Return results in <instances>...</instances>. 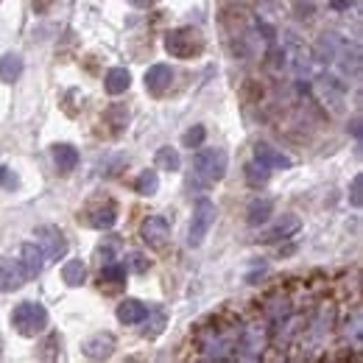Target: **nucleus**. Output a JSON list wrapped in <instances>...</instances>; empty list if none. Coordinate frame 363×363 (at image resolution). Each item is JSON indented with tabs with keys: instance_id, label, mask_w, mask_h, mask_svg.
I'll list each match as a JSON object with an SVG mask.
<instances>
[{
	"instance_id": "f257e3e1",
	"label": "nucleus",
	"mask_w": 363,
	"mask_h": 363,
	"mask_svg": "<svg viewBox=\"0 0 363 363\" xmlns=\"http://www.w3.org/2000/svg\"><path fill=\"white\" fill-rule=\"evenodd\" d=\"M244 327L240 325H224L221 318H213L210 325H201L196 333V349L198 358L207 360H232L237 358Z\"/></svg>"
},
{
	"instance_id": "f03ea898",
	"label": "nucleus",
	"mask_w": 363,
	"mask_h": 363,
	"mask_svg": "<svg viewBox=\"0 0 363 363\" xmlns=\"http://www.w3.org/2000/svg\"><path fill=\"white\" fill-rule=\"evenodd\" d=\"M226 163H229V156H226L224 148H201L193 156L190 185L193 187H210V185L221 182L224 174H226Z\"/></svg>"
},
{
	"instance_id": "7ed1b4c3",
	"label": "nucleus",
	"mask_w": 363,
	"mask_h": 363,
	"mask_svg": "<svg viewBox=\"0 0 363 363\" xmlns=\"http://www.w3.org/2000/svg\"><path fill=\"white\" fill-rule=\"evenodd\" d=\"M165 51L174 56V59H193V56H201L204 54V36L201 31L185 25V28H174L165 34Z\"/></svg>"
},
{
	"instance_id": "20e7f679",
	"label": "nucleus",
	"mask_w": 363,
	"mask_h": 363,
	"mask_svg": "<svg viewBox=\"0 0 363 363\" xmlns=\"http://www.w3.org/2000/svg\"><path fill=\"white\" fill-rule=\"evenodd\" d=\"M12 325H14V330L20 336L34 338V336H39V333L48 327V310L39 305V302H23L12 313Z\"/></svg>"
},
{
	"instance_id": "39448f33",
	"label": "nucleus",
	"mask_w": 363,
	"mask_h": 363,
	"mask_svg": "<svg viewBox=\"0 0 363 363\" xmlns=\"http://www.w3.org/2000/svg\"><path fill=\"white\" fill-rule=\"evenodd\" d=\"M213 224H215V204H213L210 198H201L198 204H196V210H193V221H190V232H187V244H190V246H201Z\"/></svg>"
},
{
	"instance_id": "423d86ee",
	"label": "nucleus",
	"mask_w": 363,
	"mask_h": 363,
	"mask_svg": "<svg viewBox=\"0 0 363 363\" xmlns=\"http://www.w3.org/2000/svg\"><path fill=\"white\" fill-rule=\"evenodd\" d=\"M140 237L148 249H165L168 240H171V221L165 215H148L140 224Z\"/></svg>"
},
{
	"instance_id": "0eeeda50",
	"label": "nucleus",
	"mask_w": 363,
	"mask_h": 363,
	"mask_svg": "<svg viewBox=\"0 0 363 363\" xmlns=\"http://www.w3.org/2000/svg\"><path fill=\"white\" fill-rule=\"evenodd\" d=\"M36 246L43 249L45 260L56 263V260H62L67 255V237H65V232L59 226H39L36 229Z\"/></svg>"
},
{
	"instance_id": "6e6552de",
	"label": "nucleus",
	"mask_w": 363,
	"mask_h": 363,
	"mask_svg": "<svg viewBox=\"0 0 363 363\" xmlns=\"http://www.w3.org/2000/svg\"><path fill=\"white\" fill-rule=\"evenodd\" d=\"M115 221H117V204L112 198H101L84 210V224H90L93 229H112Z\"/></svg>"
},
{
	"instance_id": "1a4fd4ad",
	"label": "nucleus",
	"mask_w": 363,
	"mask_h": 363,
	"mask_svg": "<svg viewBox=\"0 0 363 363\" xmlns=\"http://www.w3.org/2000/svg\"><path fill=\"white\" fill-rule=\"evenodd\" d=\"M25 268L20 263V257H0V291L9 294L17 291L23 282H25Z\"/></svg>"
},
{
	"instance_id": "9d476101",
	"label": "nucleus",
	"mask_w": 363,
	"mask_h": 363,
	"mask_svg": "<svg viewBox=\"0 0 363 363\" xmlns=\"http://www.w3.org/2000/svg\"><path fill=\"white\" fill-rule=\"evenodd\" d=\"M171 84H174V70L168 65L148 67V73H145V90L151 95H165L171 90Z\"/></svg>"
},
{
	"instance_id": "9b49d317",
	"label": "nucleus",
	"mask_w": 363,
	"mask_h": 363,
	"mask_svg": "<svg viewBox=\"0 0 363 363\" xmlns=\"http://www.w3.org/2000/svg\"><path fill=\"white\" fill-rule=\"evenodd\" d=\"M84 355L87 358H93V360H104V358H109L112 355V349H115V336L112 333H95V336H90L87 341H84Z\"/></svg>"
},
{
	"instance_id": "f8f14e48",
	"label": "nucleus",
	"mask_w": 363,
	"mask_h": 363,
	"mask_svg": "<svg viewBox=\"0 0 363 363\" xmlns=\"http://www.w3.org/2000/svg\"><path fill=\"white\" fill-rule=\"evenodd\" d=\"M20 263H23V268H25V277L34 279V277L43 274L45 255H43V249H39L36 244H23V249H20Z\"/></svg>"
},
{
	"instance_id": "ddd939ff",
	"label": "nucleus",
	"mask_w": 363,
	"mask_h": 363,
	"mask_svg": "<svg viewBox=\"0 0 363 363\" xmlns=\"http://www.w3.org/2000/svg\"><path fill=\"white\" fill-rule=\"evenodd\" d=\"M117 318L124 325H140L148 318V305H143L140 299H124L117 305Z\"/></svg>"
},
{
	"instance_id": "4468645a",
	"label": "nucleus",
	"mask_w": 363,
	"mask_h": 363,
	"mask_svg": "<svg viewBox=\"0 0 363 363\" xmlns=\"http://www.w3.org/2000/svg\"><path fill=\"white\" fill-rule=\"evenodd\" d=\"M54 163H56V168H59V174H73L75 171V165H78V151L73 148V145H67V143H59V145H54Z\"/></svg>"
},
{
	"instance_id": "2eb2a0df",
	"label": "nucleus",
	"mask_w": 363,
	"mask_h": 363,
	"mask_svg": "<svg viewBox=\"0 0 363 363\" xmlns=\"http://www.w3.org/2000/svg\"><path fill=\"white\" fill-rule=\"evenodd\" d=\"M129 84H132V75H129V70H126V67H112V70L106 73V78H104V87H106V93H109V95H120V93H126V90H129Z\"/></svg>"
},
{
	"instance_id": "dca6fc26",
	"label": "nucleus",
	"mask_w": 363,
	"mask_h": 363,
	"mask_svg": "<svg viewBox=\"0 0 363 363\" xmlns=\"http://www.w3.org/2000/svg\"><path fill=\"white\" fill-rule=\"evenodd\" d=\"M302 226V221L296 218V215H285V218H282V221H277L266 235H263V240H266V244H271V240H282V237H291L296 229Z\"/></svg>"
},
{
	"instance_id": "f3484780",
	"label": "nucleus",
	"mask_w": 363,
	"mask_h": 363,
	"mask_svg": "<svg viewBox=\"0 0 363 363\" xmlns=\"http://www.w3.org/2000/svg\"><path fill=\"white\" fill-rule=\"evenodd\" d=\"M20 75H23V56H17V54H6L3 59H0V82L14 84Z\"/></svg>"
},
{
	"instance_id": "a211bd4d",
	"label": "nucleus",
	"mask_w": 363,
	"mask_h": 363,
	"mask_svg": "<svg viewBox=\"0 0 363 363\" xmlns=\"http://www.w3.org/2000/svg\"><path fill=\"white\" fill-rule=\"evenodd\" d=\"M255 156L260 159V163H266L268 168H291V165H294L285 154H279V151L271 148V145H257V148H255Z\"/></svg>"
},
{
	"instance_id": "6ab92c4d",
	"label": "nucleus",
	"mask_w": 363,
	"mask_h": 363,
	"mask_svg": "<svg viewBox=\"0 0 363 363\" xmlns=\"http://www.w3.org/2000/svg\"><path fill=\"white\" fill-rule=\"evenodd\" d=\"M84 277H87V266L82 263V260H67L65 263V268H62V279L67 282V285H82L84 282Z\"/></svg>"
},
{
	"instance_id": "aec40b11",
	"label": "nucleus",
	"mask_w": 363,
	"mask_h": 363,
	"mask_svg": "<svg viewBox=\"0 0 363 363\" xmlns=\"http://www.w3.org/2000/svg\"><path fill=\"white\" fill-rule=\"evenodd\" d=\"M101 282H106V285H112V288H120L126 282V266H120V263H106L104 268H101Z\"/></svg>"
},
{
	"instance_id": "412c9836",
	"label": "nucleus",
	"mask_w": 363,
	"mask_h": 363,
	"mask_svg": "<svg viewBox=\"0 0 363 363\" xmlns=\"http://www.w3.org/2000/svg\"><path fill=\"white\" fill-rule=\"evenodd\" d=\"M268 176H271V168H268L266 163H260L257 156H255L252 163L246 165V182H249L252 187H260V185H266V182H268Z\"/></svg>"
},
{
	"instance_id": "4be33fe9",
	"label": "nucleus",
	"mask_w": 363,
	"mask_h": 363,
	"mask_svg": "<svg viewBox=\"0 0 363 363\" xmlns=\"http://www.w3.org/2000/svg\"><path fill=\"white\" fill-rule=\"evenodd\" d=\"M182 165V159H179V151L171 148V145H163L156 151V168H163V171H179Z\"/></svg>"
},
{
	"instance_id": "5701e85b",
	"label": "nucleus",
	"mask_w": 363,
	"mask_h": 363,
	"mask_svg": "<svg viewBox=\"0 0 363 363\" xmlns=\"http://www.w3.org/2000/svg\"><path fill=\"white\" fill-rule=\"evenodd\" d=\"M271 210H274V204H271L268 198H257V201H252V204H249V224H252V226H260L263 221H268Z\"/></svg>"
},
{
	"instance_id": "b1692460",
	"label": "nucleus",
	"mask_w": 363,
	"mask_h": 363,
	"mask_svg": "<svg viewBox=\"0 0 363 363\" xmlns=\"http://www.w3.org/2000/svg\"><path fill=\"white\" fill-rule=\"evenodd\" d=\"M134 190H137L140 196H154V193L159 190V176H156V171H143V174L137 176V182H134Z\"/></svg>"
},
{
	"instance_id": "393cba45",
	"label": "nucleus",
	"mask_w": 363,
	"mask_h": 363,
	"mask_svg": "<svg viewBox=\"0 0 363 363\" xmlns=\"http://www.w3.org/2000/svg\"><path fill=\"white\" fill-rule=\"evenodd\" d=\"M106 120H109V126H115V132H124V126L129 124V109L124 104H115V106H109Z\"/></svg>"
},
{
	"instance_id": "a878e982",
	"label": "nucleus",
	"mask_w": 363,
	"mask_h": 363,
	"mask_svg": "<svg viewBox=\"0 0 363 363\" xmlns=\"http://www.w3.org/2000/svg\"><path fill=\"white\" fill-rule=\"evenodd\" d=\"M204 134H207V132H204V126H193L190 132H185V137H182L185 148H190V151H193V148H198L201 143H204Z\"/></svg>"
},
{
	"instance_id": "bb28decb",
	"label": "nucleus",
	"mask_w": 363,
	"mask_h": 363,
	"mask_svg": "<svg viewBox=\"0 0 363 363\" xmlns=\"http://www.w3.org/2000/svg\"><path fill=\"white\" fill-rule=\"evenodd\" d=\"M56 344H62V338H59V333H54V336H48V341L43 344V352H39V358H43V360H54L59 352L54 349Z\"/></svg>"
},
{
	"instance_id": "cd10ccee",
	"label": "nucleus",
	"mask_w": 363,
	"mask_h": 363,
	"mask_svg": "<svg viewBox=\"0 0 363 363\" xmlns=\"http://www.w3.org/2000/svg\"><path fill=\"white\" fill-rule=\"evenodd\" d=\"M360 190H363V176L358 174V176L352 179V193H349V201H352V207H358V210L363 207V193H360Z\"/></svg>"
},
{
	"instance_id": "c85d7f7f",
	"label": "nucleus",
	"mask_w": 363,
	"mask_h": 363,
	"mask_svg": "<svg viewBox=\"0 0 363 363\" xmlns=\"http://www.w3.org/2000/svg\"><path fill=\"white\" fill-rule=\"evenodd\" d=\"M129 268L137 271V274H145V271H148V260H145L143 255L134 252V255H129Z\"/></svg>"
},
{
	"instance_id": "c756f323",
	"label": "nucleus",
	"mask_w": 363,
	"mask_h": 363,
	"mask_svg": "<svg viewBox=\"0 0 363 363\" xmlns=\"http://www.w3.org/2000/svg\"><path fill=\"white\" fill-rule=\"evenodd\" d=\"M352 3H355V0H333L330 6H333V9H349Z\"/></svg>"
},
{
	"instance_id": "7c9ffc66",
	"label": "nucleus",
	"mask_w": 363,
	"mask_h": 363,
	"mask_svg": "<svg viewBox=\"0 0 363 363\" xmlns=\"http://www.w3.org/2000/svg\"><path fill=\"white\" fill-rule=\"evenodd\" d=\"M129 3H132V6H140V9H148L154 0H129Z\"/></svg>"
},
{
	"instance_id": "2f4dec72",
	"label": "nucleus",
	"mask_w": 363,
	"mask_h": 363,
	"mask_svg": "<svg viewBox=\"0 0 363 363\" xmlns=\"http://www.w3.org/2000/svg\"><path fill=\"white\" fill-rule=\"evenodd\" d=\"M352 134L360 137V120H352Z\"/></svg>"
},
{
	"instance_id": "473e14b6",
	"label": "nucleus",
	"mask_w": 363,
	"mask_h": 363,
	"mask_svg": "<svg viewBox=\"0 0 363 363\" xmlns=\"http://www.w3.org/2000/svg\"><path fill=\"white\" fill-rule=\"evenodd\" d=\"M3 179H6V168H3V165H0V182H3Z\"/></svg>"
}]
</instances>
